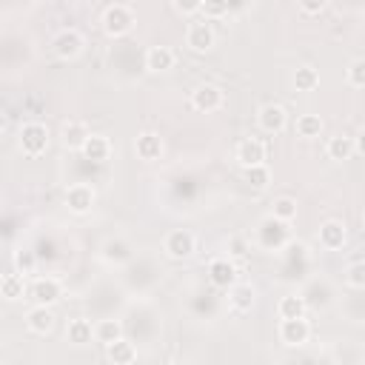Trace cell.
<instances>
[{
  "instance_id": "obj_1",
  "label": "cell",
  "mask_w": 365,
  "mask_h": 365,
  "mask_svg": "<svg viewBox=\"0 0 365 365\" xmlns=\"http://www.w3.org/2000/svg\"><path fill=\"white\" fill-rule=\"evenodd\" d=\"M131 26H134V11H131L128 6L114 3V6H108V9L103 11V29H106V34L120 37V34L131 31Z\"/></svg>"
},
{
  "instance_id": "obj_2",
  "label": "cell",
  "mask_w": 365,
  "mask_h": 365,
  "mask_svg": "<svg viewBox=\"0 0 365 365\" xmlns=\"http://www.w3.org/2000/svg\"><path fill=\"white\" fill-rule=\"evenodd\" d=\"M20 148L29 157H37L48 148V128L43 123H26L20 128Z\"/></svg>"
},
{
  "instance_id": "obj_3",
  "label": "cell",
  "mask_w": 365,
  "mask_h": 365,
  "mask_svg": "<svg viewBox=\"0 0 365 365\" xmlns=\"http://www.w3.org/2000/svg\"><path fill=\"white\" fill-rule=\"evenodd\" d=\"M194 248H197V240H194V234L185 231V228L168 231L165 240H163V251H165L171 259H185V257L194 254Z\"/></svg>"
},
{
  "instance_id": "obj_4",
  "label": "cell",
  "mask_w": 365,
  "mask_h": 365,
  "mask_svg": "<svg viewBox=\"0 0 365 365\" xmlns=\"http://www.w3.org/2000/svg\"><path fill=\"white\" fill-rule=\"evenodd\" d=\"M208 279L217 288H231V285H237V265L228 257H214L208 262Z\"/></svg>"
},
{
  "instance_id": "obj_5",
  "label": "cell",
  "mask_w": 365,
  "mask_h": 365,
  "mask_svg": "<svg viewBox=\"0 0 365 365\" xmlns=\"http://www.w3.org/2000/svg\"><path fill=\"white\" fill-rule=\"evenodd\" d=\"M29 294H31V299L37 302V305H54L60 297H63V288H60V282L54 279V277H40V279H34L31 282V288H29Z\"/></svg>"
},
{
  "instance_id": "obj_6",
  "label": "cell",
  "mask_w": 365,
  "mask_h": 365,
  "mask_svg": "<svg viewBox=\"0 0 365 365\" xmlns=\"http://www.w3.org/2000/svg\"><path fill=\"white\" fill-rule=\"evenodd\" d=\"M191 106L197 111H217L222 106V91L214 86V83H200L194 91H191Z\"/></svg>"
},
{
  "instance_id": "obj_7",
  "label": "cell",
  "mask_w": 365,
  "mask_h": 365,
  "mask_svg": "<svg viewBox=\"0 0 365 365\" xmlns=\"http://www.w3.org/2000/svg\"><path fill=\"white\" fill-rule=\"evenodd\" d=\"M257 123H259L262 131H268V134H279V131L288 125V114H285L282 106H277V103H265V106L259 108V114H257Z\"/></svg>"
},
{
  "instance_id": "obj_8",
  "label": "cell",
  "mask_w": 365,
  "mask_h": 365,
  "mask_svg": "<svg viewBox=\"0 0 365 365\" xmlns=\"http://www.w3.org/2000/svg\"><path fill=\"white\" fill-rule=\"evenodd\" d=\"M237 160H240L242 168L265 165V145H262V140H257V137L240 140V145H237Z\"/></svg>"
},
{
  "instance_id": "obj_9",
  "label": "cell",
  "mask_w": 365,
  "mask_h": 365,
  "mask_svg": "<svg viewBox=\"0 0 365 365\" xmlns=\"http://www.w3.org/2000/svg\"><path fill=\"white\" fill-rule=\"evenodd\" d=\"M185 43L194 51H208L214 46V29H211V23L208 20H194L188 26V31H185Z\"/></svg>"
},
{
  "instance_id": "obj_10",
  "label": "cell",
  "mask_w": 365,
  "mask_h": 365,
  "mask_svg": "<svg viewBox=\"0 0 365 365\" xmlns=\"http://www.w3.org/2000/svg\"><path fill=\"white\" fill-rule=\"evenodd\" d=\"M51 48H54V54H57L60 60H71V57H77V54L83 51V37H80V31H74V29H63V31L54 37Z\"/></svg>"
},
{
  "instance_id": "obj_11",
  "label": "cell",
  "mask_w": 365,
  "mask_h": 365,
  "mask_svg": "<svg viewBox=\"0 0 365 365\" xmlns=\"http://www.w3.org/2000/svg\"><path fill=\"white\" fill-rule=\"evenodd\" d=\"M66 205H68L74 214H86V211H91V205H94V188L86 185V182H74V185H68V191H66Z\"/></svg>"
},
{
  "instance_id": "obj_12",
  "label": "cell",
  "mask_w": 365,
  "mask_h": 365,
  "mask_svg": "<svg viewBox=\"0 0 365 365\" xmlns=\"http://www.w3.org/2000/svg\"><path fill=\"white\" fill-rule=\"evenodd\" d=\"M285 240H288V228H285L282 220H274V217L262 220V225H259L262 248H279V245H285Z\"/></svg>"
},
{
  "instance_id": "obj_13",
  "label": "cell",
  "mask_w": 365,
  "mask_h": 365,
  "mask_svg": "<svg viewBox=\"0 0 365 365\" xmlns=\"http://www.w3.org/2000/svg\"><path fill=\"white\" fill-rule=\"evenodd\" d=\"M345 240H348V228H345L342 220H325V222L319 225V242H322L328 251L342 248Z\"/></svg>"
},
{
  "instance_id": "obj_14",
  "label": "cell",
  "mask_w": 365,
  "mask_h": 365,
  "mask_svg": "<svg viewBox=\"0 0 365 365\" xmlns=\"http://www.w3.org/2000/svg\"><path fill=\"white\" fill-rule=\"evenodd\" d=\"M308 336H311V325H308L305 317L302 319H282L279 322V339L285 345H302V342H308Z\"/></svg>"
},
{
  "instance_id": "obj_15",
  "label": "cell",
  "mask_w": 365,
  "mask_h": 365,
  "mask_svg": "<svg viewBox=\"0 0 365 365\" xmlns=\"http://www.w3.org/2000/svg\"><path fill=\"white\" fill-rule=\"evenodd\" d=\"M174 60H177V54L171 46H151L145 51V68L148 71H168L174 66Z\"/></svg>"
},
{
  "instance_id": "obj_16",
  "label": "cell",
  "mask_w": 365,
  "mask_h": 365,
  "mask_svg": "<svg viewBox=\"0 0 365 365\" xmlns=\"http://www.w3.org/2000/svg\"><path fill=\"white\" fill-rule=\"evenodd\" d=\"M60 137H63V143H66L68 148L83 151V145H86V140L91 137V131H88V125H86V123H80V120H68V123H63Z\"/></svg>"
},
{
  "instance_id": "obj_17",
  "label": "cell",
  "mask_w": 365,
  "mask_h": 365,
  "mask_svg": "<svg viewBox=\"0 0 365 365\" xmlns=\"http://www.w3.org/2000/svg\"><path fill=\"white\" fill-rule=\"evenodd\" d=\"M80 154H83L86 160H91V163H106L108 154H111V143H108V137H103V134H91V137L86 140V145H83Z\"/></svg>"
},
{
  "instance_id": "obj_18",
  "label": "cell",
  "mask_w": 365,
  "mask_h": 365,
  "mask_svg": "<svg viewBox=\"0 0 365 365\" xmlns=\"http://www.w3.org/2000/svg\"><path fill=\"white\" fill-rule=\"evenodd\" d=\"M134 151H137L140 160H160V154H163V140H160L157 134L145 131V134H140V137L134 140Z\"/></svg>"
},
{
  "instance_id": "obj_19",
  "label": "cell",
  "mask_w": 365,
  "mask_h": 365,
  "mask_svg": "<svg viewBox=\"0 0 365 365\" xmlns=\"http://www.w3.org/2000/svg\"><path fill=\"white\" fill-rule=\"evenodd\" d=\"M228 305H231L237 314L251 311V305H254V288H251V285H245V282L231 285V288H228Z\"/></svg>"
},
{
  "instance_id": "obj_20",
  "label": "cell",
  "mask_w": 365,
  "mask_h": 365,
  "mask_svg": "<svg viewBox=\"0 0 365 365\" xmlns=\"http://www.w3.org/2000/svg\"><path fill=\"white\" fill-rule=\"evenodd\" d=\"M26 322H29V328H31L34 334H48V331L54 328V314H51L46 305H37V308L29 311Z\"/></svg>"
},
{
  "instance_id": "obj_21",
  "label": "cell",
  "mask_w": 365,
  "mask_h": 365,
  "mask_svg": "<svg viewBox=\"0 0 365 365\" xmlns=\"http://www.w3.org/2000/svg\"><path fill=\"white\" fill-rule=\"evenodd\" d=\"M328 157L331 160H348L354 151H356V143H354V137H348V134H336V137H331L328 140Z\"/></svg>"
},
{
  "instance_id": "obj_22",
  "label": "cell",
  "mask_w": 365,
  "mask_h": 365,
  "mask_svg": "<svg viewBox=\"0 0 365 365\" xmlns=\"http://www.w3.org/2000/svg\"><path fill=\"white\" fill-rule=\"evenodd\" d=\"M94 339H97V342H106V348H108L111 342L123 339L120 322H117V319H100V322L94 325Z\"/></svg>"
},
{
  "instance_id": "obj_23",
  "label": "cell",
  "mask_w": 365,
  "mask_h": 365,
  "mask_svg": "<svg viewBox=\"0 0 365 365\" xmlns=\"http://www.w3.org/2000/svg\"><path fill=\"white\" fill-rule=\"evenodd\" d=\"M277 311H279L282 319H302L305 317V299L297 297V294H288V297L279 299V308Z\"/></svg>"
},
{
  "instance_id": "obj_24",
  "label": "cell",
  "mask_w": 365,
  "mask_h": 365,
  "mask_svg": "<svg viewBox=\"0 0 365 365\" xmlns=\"http://www.w3.org/2000/svg\"><path fill=\"white\" fill-rule=\"evenodd\" d=\"M66 334H68V342L86 345V342H91V336H94V325H91L88 319H71L68 328H66Z\"/></svg>"
},
{
  "instance_id": "obj_25",
  "label": "cell",
  "mask_w": 365,
  "mask_h": 365,
  "mask_svg": "<svg viewBox=\"0 0 365 365\" xmlns=\"http://www.w3.org/2000/svg\"><path fill=\"white\" fill-rule=\"evenodd\" d=\"M134 356H137V351L128 339H117V342L108 345V359L114 365H128V362H134Z\"/></svg>"
},
{
  "instance_id": "obj_26",
  "label": "cell",
  "mask_w": 365,
  "mask_h": 365,
  "mask_svg": "<svg viewBox=\"0 0 365 365\" xmlns=\"http://www.w3.org/2000/svg\"><path fill=\"white\" fill-rule=\"evenodd\" d=\"M317 83H319V74H317L314 66H299V68L294 71V86H297V91H314Z\"/></svg>"
},
{
  "instance_id": "obj_27",
  "label": "cell",
  "mask_w": 365,
  "mask_h": 365,
  "mask_svg": "<svg viewBox=\"0 0 365 365\" xmlns=\"http://www.w3.org/2000/svg\"><path fill=\"white\" fill-rule=\"evenodd\" d=\"M0 288H3V297L6 299H20L23 297V291H26V282H23V274H6L3 277V282H0Z\"/></svg>"
},
{
  "instance_id": "obj_28",
  "label": "cell",
  "mask_w": 365,
  "mask_h": 365,
  "mask_svg": "<svg viewBox=\"0 0 365 365\" xmlns=\"http://www.w3.org/2000/svg\"><path fill=\"white\" fill-rule=\"evenodd\" d=\"M319 131H322L319 114H302V117H297V134L299 137H317Z\"/></svg>"
},
{
  "instance_id": "obj_29",
  "label": "cell",
  "mask_w": 365,
  "mask_h": 365,
  "mask_svg": "<svg viewBox=\"0 0 365 365\" xmlns=\"http://www.w3.org/2000/svg\"><path fill=\"white\" fill-rule=\"evenodd\" d=\"M245 182H248L251 188H257V191L268 188V182H271V171H268V165H254V168H245Z\"/></svg>"
},
{
  "instance_id": "obj_30",
  "label": "cell",
  "mask_w": 365,
  "mask_h": 365,
  "mask_svg": "<svg viewBox=\"0 0 365 365\" xmlns=\"http://www.w3.org/2000/svg\"><path fill=\"white\" fill-rule=\"evenodd\" d=\"M274 220H282V222H291L294 217H297V202L291 200V197H279V200H274V214H271Z\"/></svg>"
},
{
  "instance_id": "obj_31",
  "label": "cell",
  "mask_w": 365,
  "mask_h": 365,
  "mask_svg": "<svg viewBox=\"0 0 365 365\" xmlns=\"http://www.w3.org/2000/svg\"><path fill=\"white\" fill-rule=\"evenodd\" d=\"M128 245L123 242V240H108L106 245H103V257L106 259H114V262H123V259H128Z\"/></svg>"
},
{
  "instance_id": "obj_32",
  "label": "cell",
  "mask_w": 365,
  "mask_h": 365,
  "mask_svg": "<svg viewBox=\"0 0 365 365\" xmlns=\"http://www.w3.org/2000/svg\"><path fill=\"white\" fill-rule=\"evenodd\" d=\"M348 83L354 88H365V57L351 60V66H348Z\"/></svg>"
},
{
  "instance_id": "obj_33",
  "label": "cell",
  "mask_w": 365,
  "mask_h": 365,
  "mask_svg": "<svg viewBox=\"0 0 365 365\" xmlns=\"http://www.w3.org/2000/svg\"><path fill=\"white\" fill-rule=\"evenodd\" d=\"M345 282L351 288H365V262H351L345 268Z\"/></svg>"
},
{
  "instance_id": "obj_34",
  "label": "cell",
  "mask_w": 365,
  "mask_h": 365,
  "mask_svg": "<svg viewBox=\"0 0 365 365\" xmlns=\"http://www.w3.org/2000/svg\"><path fill=\"white\" fill-rule=\"evenodd\" d=\"M34 265H37V259H34V254L31 251H14V268H17V274H31L34 271Z\"/></svg>"
},
{
  "instance_id": "obj_35",
  "label": "cell",
  "mask_w": 365,
  "mask_h": 365,
  "mask_svg": "<svg viewBox=\"0 0 365 365\" xmlns=\"http://www.w3.org/2000/svg\"><path fill=\"white\" fill-rule=\"evenodd\" d=\"M228 9H231L228 3H217V0H205V3L200 6V11L205 14V20H208V17H222V14H228Z\"/></svg>"
},
{
  "instance_id": "obj_36",
  "label": "cell",
  "mask_w": 365,
  "mask_h": 365,
  "mask_svg": "<svg viewBox=\"0 0 365 365\" xmlns=\"http://www.w3.org/2000/svg\"><path fill=\"white\" fill-rule=\"evenodd\" d=\"M200 6H202L200 0H185V3H182V0H177V3H174V9H177V11H182V14H194V11H200Z\"/></svg>"
},
{
  "instance_id": "obj_37",
  "label": "cell",
  "mask_w": 365,
  "mask_h": 365,
  "mask_svg": "<svg viewBox=\"0 0 365 365\" xmlns=\"http://www.w3.org/2000/svg\"><path fill=\"white\" fill-rule=\"evenodd\" d=\"M299 11H305V14H319V11H325V3H322V0H305V3H299Z\"/></svg>"
},
{
  "instance_id": "obj_38",
  "label": "cell",
  "mask_w": 365,
  "mask_h": 365,
  "mask_svg": "<svg viewBox=\"0 0 365 365\" xmlns=\"http://www.w3.org/2000/svg\"><path fill=\"white\" fill-rule=\"evenodd\" d=\"M354 143H356V151H359V154L365 157V128H362V131H359V134L354 137Z\"/></svg>"
},
{
  "instance_id": "obj_39",
  "label": "cell",
  "mask_w": 365,
  "mask_h": 365,
  "mask_svg": "<svg viewBox=\"0 0 365 365\" xmlns=\"http://www.w3.org/2000/svg\"><path fill=\"white\" fill-rule=\"evenodd\" d=\"M362 225H365V214H362Z\"/></svg>"
}]
</instances>
